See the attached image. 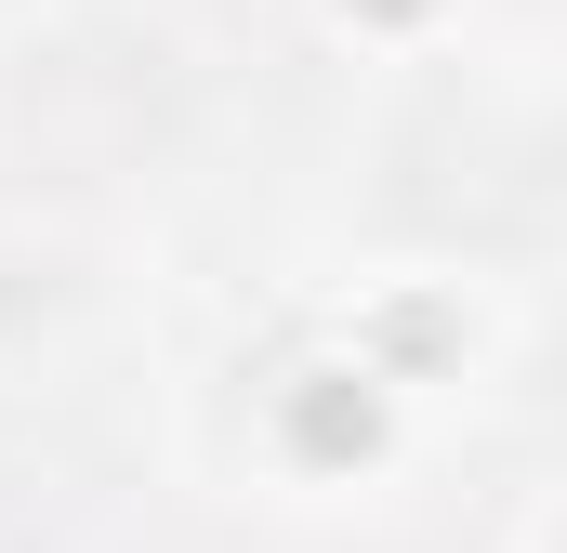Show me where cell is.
Here are the masks:
<instances>
[{
	"label": "cell",
	"mask_w": 567,
	"mask_h": 553,
	"mask_svg": "<svg viewBox=\"0 0 567 553\" xmlns=\"http://www.w3.org/2000/svg\"><path fill=\"white\" fill-rule=\"evenodd\" d=\"M13 119H27V133H66V119H93V158H120V145L158 119V80H133V53H106V40H80V53H27V80H13Z\"/></svg>",
	"instance_id": "obj_1"
}]
</instances>
